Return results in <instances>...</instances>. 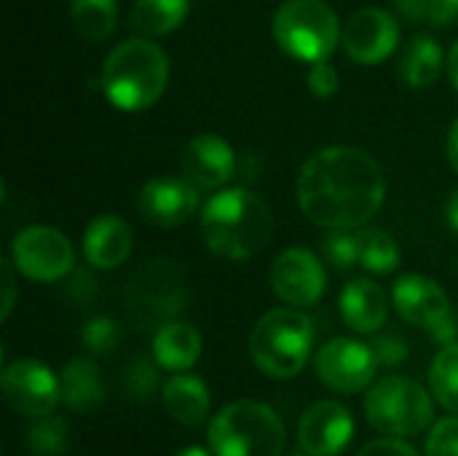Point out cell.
Returning a JSON list of instances; mask_svg holds the SVG:
<instances>
[{
	"mask_svg": "<svg viewBox=\"0 0 458 456\" xmlns=\"http://www.w3.org/2000/svg\"><path fill=\"white\" fill-rule=\"evenodd\" d=\"M199 207V188L182 175H161L150 177L137 196V210L142 220L158 228H177L182 226Z\"/></svg>",
	"mask_w": 458,
	"mask_h": 456,
	"instance_id": "cell-15",
	"label": "cell"
},
{
	"mask_svg": "<svg viewBox=\"0 0 458 456\" xmlns=\"http://www.w3.org/2000/svg\"><path fill=\"white\" fill-rule=\"evenodd\" d=\"M284 441V422L258 400L223 406L207 427V443L215 456H282Z\"/></svg>",
	"mask_w": 458,
	"mask_h": 456,
	"instance_id": "cell-5",
	"label": "cell"
},
{
	"mask_svg": "<svg viewBox=\"0 0 458 456\" xmlns=\"http://www.w3.org/2000/svg\"><path fill=\"white\" fill-rule=\"evenodd\" d=\"M432 398L451 414H458V341L440 349L429 368Z\"/></svg>",
	"mask_w": 458,
	"mask_h": 456,
	"instance_id": "cell-27",
	"label": "cell"
},
{
	"mask_svg": "<svg viewBox=\"0 0 458 456\" xmlns=\"http://www.w3.org/2000/svg\"><path fill=\"white\" fill-rule=\"evenodd\" d=\"M191 11V0H134L129 22L145 38L174 32Z\"/></svg>",
	"mask_w": 458,
	"mask_h": 456,
	"instance_id": "cell-23",
	"label": "cell"
},
{
	"mask_svg": "<svg viewBox=\"0 0 458 456\" xmlns=\"http://www.w3.org/2000/svg\"><path fill=\"white\" fill-rule=\"evenodd\" d=\"M448 75H451V83L458 89V40L451 46V54H448Z\"/></svg>",
	"mask_w": 458,
	"mask_h": 456,
	"instance_id": "cell-41",
	"label": "cell"
},
{
	"mask_svg": "<svg viewBox=\"0 0 458 456\" xmlns=\"http://www.w3.org/2000/svg\"><path fill=\"white\" fill-rule=\"evenodd\" d=\"M322 253H325V258H327L335 269H352L354 263H360L357 234H349L346 228H333V231L322 239Z\"/></svg>",
	"mask_w": 458,
	"mask_h": 456,
	"instance_id": "cell-31",
	"label": "cell"
},
{
	"mask_svg": "<svg viewBox=\"0 0 458 456\" xmlns=\"http://www.w3.org/2000/svg\"><path fill=\"white\" fill-rule=\"evenodd\" d=\"M327 288L322 261L306 247L284 250L271 266V290L287 306H314Z\"/></svg>",
	"mask_w": 458,
	"mask_h": 456,
	"instance_id": "cell-13",
	"label": "cell"
},
{
	"mask_svg": "<svg viewBox=\"0 0 458 456\" xmlns=\"http://www.w3.org/2000/svg\"><path fill=\"white\" fill-rule=\"evenodd\" d=\"M354 438L352 411L338 400H317L298 422V443L306 456H338Z\"/></svg>",
	"mask_w": 458,
	"mask_h": 456,
	"instance_id": "cell-14",
	"label": "cell"
},
{
	"mask_svg": "<svg viewBox=\"0 0 458 456\" xmlns=\"http://www.w3.org/2000/svg\"><path fill=\"white\" fill-rule=\"evenodd\" d=\"M274 40L282 51L303 62H322L338 48L344 27L338 13L322 0H287L271 22Z\"/></svg>",
	"mask_w": 458,
	"mask_h": 456,
	"instance_id": "cell-7",
	"label": "cell"
},
{
	"mask_svg": "<svg viewBox=\"0 0 458 456\" xmlns=\"http://www.w3.org/2000/svg\"><path fill=\"white\" fill-rule=\"evenodd\" d=\"M158 363L150 360L148 355H134L131 363L126 366L123 371V392L126 398L137 400V403H145L156 387H158Z\"/></svg>",
	"mask_w": 458,
	"mask_h": 456,
	"instance_id": "cell-29",
	"label": "cell"
},
{
	"mask_svg": "<svg viewBox=\"0 0 458 456\" xmlns=\"http://www.w3.org/2000/svg\"><path fill=\"white\" fill-rule=\"evenodd\" d=\"M357 456H421L405 438H394V435H384L378 441H370L368 446L360 449Z\"/></svg>",
	"mask_w": 458,
	"mask_h": 456,
	"instance_id": "cell-35",
	"label": "cell"
},
{
	"mask_svg": "<svg viewBox=\"0 0 458 456\" xmlns=\"http://www.w3.org/2000/svg\"><path fill=\"white\" fill-rule=\"evenodd\" d=\"M236 169L233 148L217 134H196L182 151V175L201 191L223 188Z\"/></svg>",
	"mask_w": 458,
	"mask_h": 456,
	"instance_id": "cell-17",
	"label": "cell"
},
{
	"mask_svg": "<svg viewBox=\"0 0 458 456\" xmlns=\"http://www.w3.org/2000/svg\"><path fill=\"white\" fill-rule=\"evenodd\" d=\"M0 390L5 406L27 419L48 417L62 403L59 376H54L48 366L32 357H19L8 363L0 376Z\"/></svg>",
	"mask_w": 458,
	"mask_h": 456,
	"instance_id": "cell-9",
	"label": "cell"
},
{
	"mask_svg": "<svg viewBox=\"0 0 458 456\" xmlns=\"http://www.w3.org/2000/svg\"><path fill=\"white\" fill-rule=\"evenodd\" d=\"M458 19V0H427V22L445 27Z\"/></svg>",
	"mask_w": 458,
	"mask_h": 456,
	"instance_id": "cell-36",
	"label": "cell"
},
{
	"mask_svg": "<svg viewBox=\"0 0 458 456\" xmlns=\"http://www.w3.org/2000/svg\"><path fill=\"white\" fill-rule=\"evenodd\" d=\"M201 357V333L182 320H174L156 331L153 336V360L158 368L182 374L193 368Z\"/></svg>",
	"mask_w": 458,
	"mask_h": 456,
	"instance_id": "cell-21",
	"label": "cell"
},
{
	"mask_svg": "<svg viewBox=\"0 0 458 456\" xmlns=\"http://www.w3.org/2000/svg\"><path fill=\"white\" fill-rule=\"evenodd\" d=\"M13 261L0 258V271H3V320L11 317V309L16 304V282H13Z\"/></svg>",
	"mask_w": 458,
	"mask_h": 456,
	"instance_id": "cell-37",
	"label": "cell"
},
{
	"mask_svg": "<svg viewBox=\"0 0 458 456\" xmlns=\"http://www.w3.org/2000/svg\"><path fill=\"white\" fill-rule=\"evenodd\" d=\"M392 301L400 317L421 331H435L454 314L445 290L424 274H403L392 288Z\"/></svg>",
	"mask_w": 458,
	"mask_h": 456,
	"instance_id": "cell-16",
	"label": "cell"
},
{
	"mask_svg": "<svg viewBox=\"0 0 458 456\" xmlns=\"http://www.w3.org/2000/svg\"><path fill=\"white\" fill-rule=\"evenodd\" d=\"M397 11L413 22H427V0H394Z\"/></svg>",
	"mask_w": 458,
	"mask_h": 456,
	"instance_id": "cell-38",
	"label": "cell"
},
{
	"mask_svg": "<svg viewBox=\"0 0 458 456\" xmlns=\"http://www.w3.org/2000/svg\"><path fill=\"white\" fill-rule=\"evenodd\" d=\"M445 220H448V226H454L458 231V191L451 194V199L445 204Z\"/></svg>",
	"mask_w": 458,
	"mask_h": 456,
	"instance_id": "cell-40",
	"label": "cell"
},
{
	"mask_svg": "<svg viewBox=\"0 0 458 456\" xmlns=\"http://www.w3.org/2000/svg\"><path fill=\"white\" fill-rule=\"evenodd\" d=\"M303 215L327 231L362 228L386 199L381 164L362 148L327 145L306 159L295 183Z\"/></svg>",
	"mask_w": 458,
	"mask_h": 456,
	"instance_id": "cell-1",
	"label": "cell"
},
{
	"mask_svg": "<svg viewBox=\"0 0 458 456\" xmlns=\"http://www.w3.org/2000/svg\"><path fill=\"white\" fill-rule=\"evenodd\" d=\"M443 70V48L435 38L419 35L411 40L408 51L403 54L400 73L413 89H427L440 78Z\"/></svg>",
	"mask_w": 458,
	"mask_h": 456,
	"instance_id": "cell-24",
	"label": "cell"
},
{
	"mask_svg": "<svg viewBox=\"0 0 458 456\" xmlns=\"http://www.w3.org/2000/svg\"><path fill=\"white\" fill-rule=\"evenodd\" d=\"M169 83V56L150 38L118 43L102 62L99 86L107 102L126 113H140L158 102Z\"/></svg>",
	"mask_w": 458,
	"mask_h": 456,
	"instance_id": "cell-3",
	"label": "cell"
},
{
	"mask_svg": "<svg viewBox=\"0 0 458 456\" xmlns=\"http://www.w3.org/2000/svg\"><path fill=\"white\" fill-rule=\"evenodd\" d=\"M365 414L373 430L394 438H413L424 433L435 417L429 392L408 376L378 379L365 398Z\"/></svg>",
	"mask_w": 458,
	"mask_h": 456,
	"instance_id": "cell-8",
	"label": "cell"
},
{
	"mask_svg": "<svg viewBox=\"0 0 458 456\" xmlns=\"http://www.w3.org/2000/svg\"><path fill=\"white\" fill-rule=\"evenodd\" d=\"M344 51L360 65H381L386 56L394 54L400 43V24L386 8H360L354 11L341 35Z\"/></svg>",
	"mask_w": 458,
	"mask_h": 456,
	"instance_id": "cell-12",
	"label": "cell"
},
{
	"mask_svg": "<svg viewBox=\"0 0 458 456\" xmlns=\"http://www.w3.org/2000/svg\"><path fill=\"white\" fill-rule=\"evenodd\" d=\"M370 347H373V352H376L378 363H381V366H386V368H394V366L405 363V357H408V347H405V341H403L397 333L378 336Z\"/></svg>",
	"mask_w": 458,
	"mask_h": 456,
	"instance_id": "cell-34",
	"label": "cell"
},
{
	"mask_svg": "<svg viewBox=\"0 0 458 456\" xmlns=\"http://www.w3.org/2000/svg\"><path fill=\"white\" fill-rule=\"evenodd\" d=\"M341 314L354 333L381 331L389 314V301L384 288L373 280L349 282L341 293Z\"/></svg>",
	"mask_w": 458,
	"mask_h": 456,
	"instance_id": "cell-19",
	"label": "cell"
},
{
	"mask_svg": "<svg viewBox=\"0 0 458 456\" xmlns=\"http://www.w3.org/2000/svg\"><path fill=\"white\" fill-rule=\"evenodd\" d=\"M309 89H311V94L314 97H319V99H327V97H333L335 91H338V83H341V78H338V70L327 62V59H322V62H311V70H309Z\"/></svg>",
	"mask_w": 458,
	"mask_h": 456,
	"instance_id": "cell-33",
	"label": "cell"
},
{
	"mask_svg": "<svg viewBox=\"0 0 458 456\" xmlns=\"http://www.w3.org/2000/svg\"><path fill=\"white\" fill-rule=\"evenodd\" d=\"M360 245V263L373 274H389L400 266V247L392 234L381 228H362L357 231Z\"/></svg>",
	"mask_w": 458,
	"mask_h": 456,
	"instance_id": "cell-26",
	"label": "cell"
},
{
	"mask_svg": "<svg viewBox=\"0 0 458 456\" xmlns=\"http://www.w3.org/2000/svg\"><path fill=\"white\" fill-rule=\"evenodd\" d=\"M134 247L131 226L121 215H97L83 231V255L94 269H118Z\"/></svg>",
	"mask_w": 458,
	"mask_h": 456,
	"instance_id": "cell-18",
	"label": "cell"
},
{
	"mask_svg": "<svg viewBox=\"0 0 458 456\" xmlns=\"http://www.w3.org/2000/svg\"><path fill=\"white\" fill-rule=\"evenodd\" d=\"M448 161L458 175V118L451 124V132H448Z\"/></svg>",
	"mask_w": 458,
	"mask_h": 456,
	"instance_id": "cell-39",
	"label": "cell"
},
{
	"mask_svg": "<svg viewBox=\"0 0 458 456\" xmlns=\"http://www.w3.org/2000/svg\"><path fill=\"white\" fill-rule=\"evenodd\" d=\"M314 323L298 306L266 312L250 333L252 363L271 379H293L311 360Z\"/></svg>",
	"mask_w": 458,
	"mask_h": 456,
	"instance_id": "cell-4",
	"label": "cell"
},
{
	"mask_svg": "<svg viewBox=\"0 0 458 456\" xmlns=\"http://www.w3.org/2000/svg\"><path fill=\"white\" fill-rule=\"evenodd\" d=\"M188 301L185 274L174 261H145L126 282V312L140 331H158L174 323Z\"/></svg>",
	"mask_w": 458,
	"mask_h": 456,
	"instance_id": "cell-6",
	"label": "cell"
},
{
	"mask_svg": "<svg viewBox=\"0 0 458 456\" xmlns=\"http://www.w3.org/2000/svg\"><path fill=\"white\" fill-rule=\"evenodd\" d=\"M378 357L370 344L357 339H330L314 355V371L325 387L341 395L368 390L378 374Z\"/></svg>",
	"mask_w": 458,
	"mask_h": 456,
	"instance_id": "cell-11",
	"label": "cell"
},
{
	"mask_svg": "<svg viewBox=\"0 0 458 456\" xmlns=\"http://www.w3.org/2000/svg\"><path fill=\"white\" fill-rule=\"evenodd\" d=\"M177 456H215L212 452H207V449H201V446H188V449H182Z\"/></svg>",
	"mask_w": 458,
	"mask_h": 456,
	"instance_id": "cell-42",
	"label": "cell"
},
{
	"mask_svg": "<svg viewBox=\"0 0 458 456\" xmlns=\"http://www.w3.org/2000/svg\"><path fill=\"white\" fill-rule=\"evenodd\" d=\"M81 339L91 355H110L121 344V325L113 317H91L83 325Z\"/></svg>",
	"mask_w": 458,
	"mask_h": 456,
	"instance_id": "cell-30",
	"label": "cell"
},
{
	"mask_svg": "<svg viewBox=\"0 0 458 456\" xmlns=\"http://www.w3.org/2000/svg\"><path fill=\"white\" fill-rule=\"evenodd\" d=\"M70 19L81 38L99 43L115 30L118 3L115 0H70Z\"/></svg>",
	"mask_w": 458,
	"mask_h": 456,
	"instance_id": "cell-25",
	"label": "cell"
},
{
	"mask_svg": "<svg viewBox=\"0 0 458 456\" xmlns=\"http://www.w3.org/2000/svg\"><path fill=\"white\" fill-rule=\"evenodd\" d=\"M161 400L166 414L182 427H199L201 422H207L212 409V395L204 379L185 371L166 379V384L161 387Z\"/></svg>",
	"mask_w": 458,
	"mask_h": 456,
	"instance_id": "cell-20",
	"label": "cell"
},
{
	"mask_svg": "<svg viewBox=\"0 0 458 456\" xmlns=\"http://www.w3.org/2000/svg\"><path fill=\"white\" fill-rule=\"evenodd\" d=\"M11 261L16 271L32 282H56L72 271V245L51 226H30L13 237Z\"/></svg>",
	"mask_w": 458,
	"mask_h": 456,
	"instance_id": "cell-10",
	"label": "cell"
},
{
	"mask_svg": "<svg viewBox=\"0 0 458 456\" xmlns=\"http://www.w3.org/2000/svg\"><path fill=\"white\" fill-rule=\"evenodd\" d=\"M30 452L32 456H59L67 452V443H70V430L64 425L62 417H40L35 419V425L30 427Z\"/></svg>",
	"mask_w": 458,
	"mask_h": 456,
	"instance_id": "cell-28",
	"label": "cell"
},
{
	"mask_svg": "<svg viewBox=\"0 0 458 456\" xmlns=\"http://www.w3.org/2000/svg\"><path fill=\"white\" fill-rule=\"evenodd\" d=\"M274 234L268 204L250 188L217 191L201 212V237L209 253L225 261H247L258 255Z\"/></svg>",
	"mask_w": 458,
	"mask_h": 456,
	"instance_id": "cell-2",
	"label": "cell"
},
{
	"mask_svg": "<svg viewBox=\"0 0 458 456\" xmlns=\"http://www.w3.org/2000/svg\"><path fill=\"white\" fill-rule=\"evenodd\" d=\"M427 456H458V417H445L432 425L427 446Z\"/></svg>",
	"mask_w": 458,
	"mask_h": 456,
	"instance_id": "cell-32",
	"label": "cell"
},
{
	"mask_svg": "<svg viewBox=\"0 0 458 456\" xmlns=\"http://www.w3.org/2000/svg\"><path fill=\"white\" fill-rule=\"evenodd\" d=\"M59 384H62V403L70 411L83 414V411L97 409L105 400V387H102L99 368L89 357H72L62 368Z\"/></svg>",
	"mask_w": 458,
	"mask_h": 456,
	"instance_id": "cell-22",
	"label": "cell"
}]
</instances>
